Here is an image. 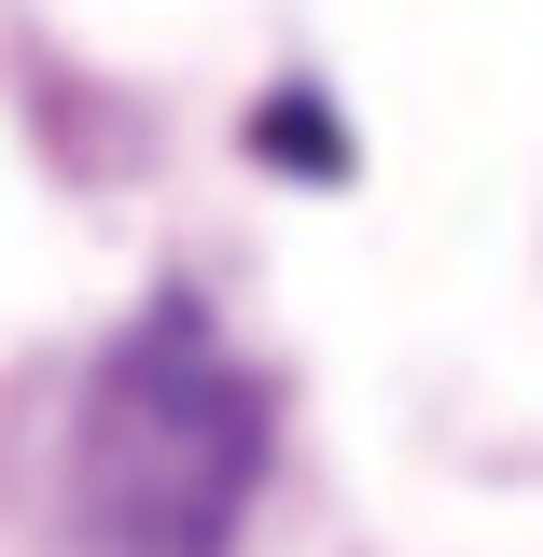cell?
Listing matches in <instances>:
<instances>
[{"label": "cell", "mask_w": 543, "mask_h": 557, "mask_svg": "<svg viewBox=\"0 0 543 557\" xmlns=\"http://www.w3.org/2000/svg\"><path fill=\"white\" fill-rule=\"evenodd\" d=\"M266 487V391L196 307L98 348L70 418V557H223Z\"/></svg>", "instance_id": "cell-1"}]
</instances>
